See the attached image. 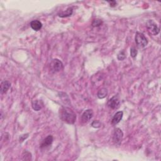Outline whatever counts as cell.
Returning a JSON list of instances; mask_svg holds the SVG:
<instances>
[{"instance_id": "6da1fadb", "label": "cell", "mask_w": 161, "mask_h": 161, "mask_svg": "<svg viewBox=\"0 0 161 161\" xmlns=\"http://www.w3.org/2000/svg\"><path fill=\"white\" fill-rule=\"evenodd\" d=\"M59 117L62 121L68 124H74L76 120V115L71 108L62 107L59 109Z\"/></svg>"}, {"instance_id": "7a4b0ae2", "label": "cell", "mask_w": 161, "mask_h": 161, "mask_svg": "<svg viewBox=\"0 0 161 161\" xmlns=\"http://www.w3.org/2000/svg\"><path fill=\"white\" fill-rule=\"evenodd\" d=\"M135 39L136 44L139 48H144L148 44L147 39L142 33L137 32Z\"/></svg>"}, {"instance_id": "3957f363", "label": "cell", "mask_w": 161, "mask_h": 161, "mask_svg": "<svg viewBox=\"0 0 161 161\" xmlns=\"http://www.w3.org/2000/svg\"><path fill=\"white\" fill-rule=\"evenodd\" d=\"M63 63L57 58L53 59L50 64V71L54 73L59 72L63 69Z\"/></svg>"}, {"instance_id": "277c9868", "label": "cell", "mask_w": 161, "mask_h": 161, "mask_svg": "<svg viewBox=\"0 0 161 161\" xmlns=\"http://www.w3.org/2000/svg\"><path fill=\"white\" fill-rule=\"evenodd\" d=\"M148 31L153 35H157L160 32V28L153 20H149L146 24Z\"/></svg>"}, {"instance_id": "5b68a950", "label": "cell", "mask_w": 161, "mask_h": 161, "mask_svg": "<svg viewBox=\"0 0 161 161\" xmlns=\"http://www.w3.org/2000/svg\"><path fill=\"white\" fill-rule=\"evenodd\" d=\"M123 137V133L122 130L118 129V128L115 129L113 135V140L114 143L116 145H120L122 141Z\"/></svg>"}, {"instance_id": "8992f818", "label": "cell", "mask_w": 161, "mask_h": 161, "mask_svg": "<svg viewBox=\"0 0 161 161\" xmlns=\"http://www.w3.org/2000/svg\"><path fill=\"white\" fill-rule=\"evenodd\" d=\"M120 101L118 97L117 96H114L110 98L108 101V106L109 108L115 109H118L120 107Z\"/></svg>"}, {"instance_id": "52a82bcc", "label": "cell", "mask_w": 161, "mask_h": 161, "mask_svg": "<svg viewBox=\"0 0 161 161\" xmlns=\"http://www.w3.org/2000/svg\"><path fill=\"white\" fill-rule=\"evenodd\" d=\"M93 111L92 109H87L85 112L83 113V114L81 116V120L83 121V122L84 123H87L90 120L93 118Z\"/></svg>"}, {"instance_id": "ba28073f", "label": "cell", "mask_w": 161, "mask_h": 161, "mask_svg": "<svg viewBox=\"0 0 161 161\" xmlns=\"http://www.w3.org/2000/svg\"><path fill=\"white\" fill-rule=\"evenodd\" d=\"M54 140V138L52 137V135H48L44 140H43L42 142L41 145H40V147L41 148H45L47 147H49L51 144H52Z\"/></svg>"}, {"instance_id": "9c48e42d", "label": "cell", "mask_w": 161, "mask_h": 161, "mask_svg": "<svg viewBox=\"0 0 161 161\" xmlns=\"http://www.w3.org/2000/svg\"><path fill=\"white\" fill-rule=\"evenodd\" d=\"M123 111H118L117 113H116L115 115L113 116L111 120V123L113 125H116V124H118L120 121L122 120L123 118Z\"/></svg>"}, {"instance_id": "30bf717a", "label": "cell", "mask_w": 161, "mask_h": 161, "mask_svg": "<svg viewBox=\"0 0 161 161\" xmlns=\"http://www.w3.org/2000/svg\"><path fill=\"white\" fill-rule=\"evenodd\" d=\"M43 106V103L42 101H41V100H36L32 101V108L34 109L35 111H38L40 110V109L42 108Z\"/></svg>"}, {"instance_id": "8fae6325", "label": "cell", "mask_w": 161, "mask_h": 161, "mask_svg": "<svg viewBox=\"0 0 161 161\" xmlns=\"http://www.w3.org/2000/svg\"><path fill=\"white\" fill-rule=\"evenodd\" d=\"M11 86V83L8 80H3L1 83L0 86V91H1V94H4L7 92V91L9 89Z\"/></svg>"}, {"instance_id": "7c38bea8", "label": "cell", "mask_w": 161, "mask_h": 161, "mask_svg": "<svg viewBox=\"0 0 161 161\" xmlns=\"http://www.w3.org/2000/svg\"><path fill=\"white\" fill-rule=\"evenodd\" d=\"M30 27L35 31H39L42 27V23L39 20H33L30 23Z\"/></svg>"}, {"instance_id": "4fadbf2b", "label": "cell", "mask_w": 161, "mask_h": 161, "mask_svg": "<svg viewBox=\"0 0 161 161\" xmlns=\"http://www.w3.org/2000/svg\"><path fill=\"white\" fill-rule=\"evenodd\" d=\"M107 95H108V89L107 88H105V87L99 90L97 94L98 98L100 99H103L107 97Z\"/></svg>"}, {"instance_id": "5bb4252c", "label": "cell", "mask_w": 161, "mask_h": 161, "mask_svg": "<svg viewBox=\"0 0 161 161\" xmlns=\"http://www.w3.org/2000/svg\"><path fill=\"white\" fill-rule=\"evenodd\" d=\"M73 12V10L72 8H67L66 10L64 11V12H61L60 13L58 14V17H60L61 18H65V17H67L71 16V14H72Z\"/></svg>"}, {"instance_id": "9a60e30c", "label": "cell", "mask_w": 161, "mask_h": 161, "mask_svg": "<svg viewBox=\"0 0 161 161\" xmlns=\"http://www.w3.org/2000/svg\"><path fill=\"white\" fill-rule=\"evenodd\" d=\"M22 160H32V154L30 152H29L28 151H25L23 153L22 155Z\"/></svg>"}, {"instance_id": "2e32d148", "label": "cell", "mask_w": 161, "mask_h": 161, "mask_svg": "<svg viewBox=\"0 0 161 161\" xmlns=\"http://www.w3.org/2000/svg\"><path fill=\"white\" fill-rule=\"evenodd\" d=\"M117 58L119 61H123L126 58V54L125 52V51L122 50L118 54V56H117Z\"/></svg>"}, {"instance_id": "e0dca14e", "label": "cell", "mask_w": 161, "mask_h": 161, "mask_svg": "<svg viewBox=\"0 0 161 161\" xmlns=\"http://www.w3.org/2000/svg\"><path fill=\"white\" fill-rule=\"evenodd\" d=\"M91 125H92L93 127L94 128H100L101 126V123L98 120H94L91 123Z\"/></svg>"}, {"instance_id": "ac0fdd59", "label": "cell", "mask_w": 161, "mask_h": 161, "mask_svg": "<svg viewBox=\"0 0 161 161\" xmlns=\"http://www.w3.org/2000/svg\"><path fill=\"white\" fill-rule=\"evenodd\" d=\"M103 23V21H102L101 20H94L93 21V23H92V25H93V27H99V26H100V25Z\"/></svg>"}, {"instance_id": "d6986e66", "label": "cell", "mask_w": 161, "mask_h": 161, "mask_svg": "<svg viewBox=\"0 0 161 161\" xmlns=\"http://www.w3.org/2000/svg\"><path fill=\"white\" fill-rule=\"evenodd\" d=\"M137 53H138V52H137V50L136 49L134 48V47L131 48V49H130V55L133 58L136 57Z\"/></svg>"}, {"instance_id": "ffe728a7", "label": "cell", "mask_w": 161, "mask_h": 161, "mask_svg": "<svg viewBox=\"0 0 161 161\" xmlns=\"http://www.w3.org/2000/svg\"><path fill=\"white\" fill-rule=\"evenodd\" d=\"M25 135H21V136H20V142H23V141L25 140V139H26V138H28V134L27 135L26 137H25Z\"/></svg>"}, {"instance_id": "44dd1931", "label": "cell", "mask_w": 161, "mask_h": 161, "mask_svg": "<svg viewBox=\"0 0 161 161\" xmlns=\"http://www.w3.org/2000/svg\"><path fill=\"white\" fill-rule=\"evenodd\" d=\"M108 3H109L111 7H115L116 6V2L115 1H108Z\"/></svg>"}]
</instances>
